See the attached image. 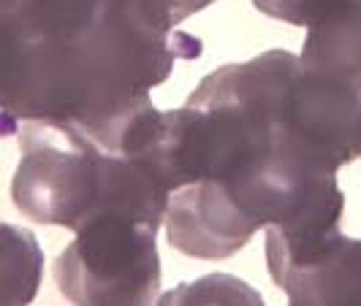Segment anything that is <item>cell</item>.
Listing matches in <instances>:
<instances>
[{"label":"cell","instance_id":"obj_3","mask_svg":"<svg viewBox=\"0 0 361 306\" xmlns=\"http://www.w3.org/2000/svg\"><path fill=\"white\" fill-rule=\"evenodd\" d=\"M11 198L41 225L82 228L109 200L111 155L63 122H25L19 130Z\"/></svg>","mask_w":361,"mask_h":306},{"label":"cell","instance_id":"obj_5","mask_svg":"<svg viewBox=\"0 0 361 306\" xmlns=\"http://www.w3.org/2000/svg\"><path fill=\"white\" fill-rule=\"evenodd\" d=\"M163 225L174 250L199 260H226L258 234L231 193L209 179L174 190Z\"/></svg>","mask_w":361,"mask_h":306},{"label":"cell","instance_id":"obj_4","mask_svg":"<svg viewBox=\"0 0 361 306\" xmlns=\"http://www.w3.org/2000/svg\"><path fill=\"white\" fill-rule=\"evenodd\" d=\"M158 222L101 209L54 260L57 290L73 304H152L161 293Z\"/></svg>","mask_w":361,"mask_h":306},{"label":"cell","instance_id":"obj_6","mask_svg":"<svg viewBox=\"0 0 361 306\" xmlns=\"http://www.w3.org/2000/svg\"><path fill=\"white\" fill-rule=\"evenodd\" d=\"M253 6L261 14L296 27H315L331 19L361 14V0H253Z\"/></svg>","mask_w":361,"mask_h":306},{"label":"cell","instance_id":"obj_7","mask_svg":"<svg viewBox=\"0 0 361 306\" xmlns=\"http://www.w3.org/2000/svg\"><path fill=\"white\" fill-rule=\"evenodd\" d=\"M161 304H261V298L234 276L212 274L201 282L182 285L180 290L163 295Z\"/></svg>","mask_w":361,"mask_h":306},{"label":"cell","instance_id":"obj_1","mask_svg":"<svg viewBox=\"0 0 361 306\" xmlns=\"http://www.w3.org/2000/svg\"><path fill=\"white\" fill-rule=\"evenodd\" d=\"M0 103L17 122L104 125L149 98L174 65L201 54V38L163 36L136 0H14L0 17Z\"/></svg>","mask_w":361,"mask_h":306},{"label":"cell","instance_id":"obj_2","mask_svg":"<svg viewBox=\"0 0 361 306\" xmlns=\"http://www.w3.org/2000/svg\"><path fill=\"white\" fill-rule=\"evenodd\" d=\"M286 152L334 174L361 155V14L307 27L288 84Z\"/></svg>","mask_w":361,"mask_h":306},{"label":"cell","instance_id":"obj_8","mask_svg":"<svg viewBox=\"0 0 361 306\" xmlns=\"http://www.w3.org/2000/svg\"><path fill=\"white\" fill-rule=\"evenodd\" d=\"M136 3H139V11L152 30H158L163 36H171V33H177L180 22L204 11L215 0H136Z\"/></svg>","mask_w":361,"mask_h":306}]
</instances>
